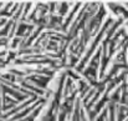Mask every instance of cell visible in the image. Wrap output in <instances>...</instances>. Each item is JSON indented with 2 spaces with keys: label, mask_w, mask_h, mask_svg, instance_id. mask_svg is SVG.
<instances>
[{
  "label": "cell",
  "mask_w": 128,
  "mask_h": 121,
  "mask_svg": "<svg viewBox=\"0 0 128 121\" xmlns=\"http://www.w3.org/2000/svg\"><path fill=\"white\" fill-rule=\"evenodd\" d=\"M122 47L44 34L0 41V121H127Z\"/></svg>",
  "instance_id": "6da1fadb"
}]
</instances>
